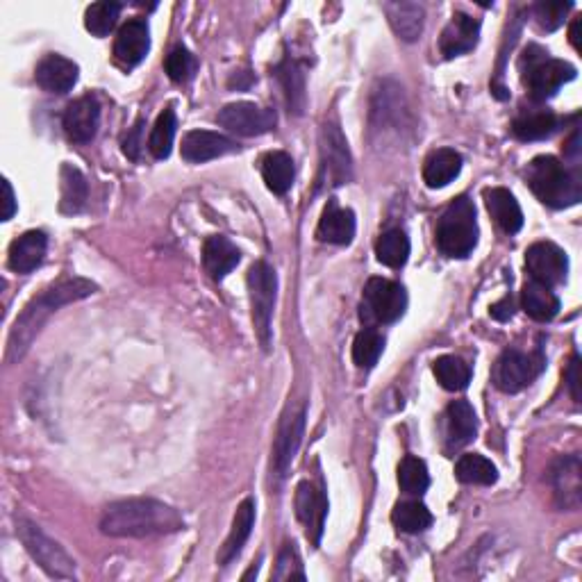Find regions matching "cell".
Instances as JSON below:
<instances>
[{
  "mask_svg": "<svg viewBox=\"0 0 582 582\" xmlns=\"http://www.w3.org/2000/svg\"><path fill=\"white\" fill-rule=\"evenodd\" d=\"M328 514V498L312 482H301L296 487V517L305 526L307 539L317 546L323 535V523Z\"/></svg>",
  "mask_w": 582,
  "mask_h": 582,
  "instance_id": "14",
  "label": "cell"
},
{
  "mask_svg": "<svg viewBox=\"0 0 582 582\" xmlns=\"http://www.w3.org/2000/svg\"><path fill=\"white\" fill-rule=\"evenodd\" d=\"M437 246L448 257H467L478 246L476 207L469 198H457L446 207L437 226Z\"/></svg>",
  "mask_w": 582,
  "mask_h": 582,
  "instance_id": "5",
  "label": "cell"
},
{
  "mask_svg": "<svg viewBox=\"0 0 582 582\" xmlns=\"http://www.w3.org/2000/svg\"><path fill=\"white\" fill-rule=\"evenodd\" d=\"M101 126V105L94 96H80L64 112V132L73 144H89Z\"/></svg>",
  "mask_w": 582,
  "mask_h": 582,
  "instance_id": "15",
  "label": "cell"
},
{
  "mask_svg": "<svg viewBox=\"0 0 582 582\" xmlns=\"http://www.w3.org/2000/svg\"><path fill=\"white\" fill-rule=\"evenodd\" d=\"M119 14H121V5L110 3V0L89 5L85 12V28L96 37L110 35L116 26V21H119Z\"/></svg>",
  "mask_w": 582,
  "mask_h": 582,
  "instance_id": "41",
  "label": "cell"
},
{
  "mask_svg": "<svg viewBox=\"0 0 582 582\" xmlns=\"http://www.w3.org/2000/svg\"><path fill=\"white\" fill-rule=\"evenodd\" d=\"M382 351H385V339H382L378 330L364 328L362 332H357L353 342V362L357 367L360 369L376 367Z\"/></svg>",
  "mask_w": 582,
  "mask_h": 582,
  "instance_id": "39",
  "label": "cell"
},
{
  "mask_svg": "<svg viewBox=\"0 0 582 582\" xmlns=\"http://www.w3.org/2000/svg\"><path fill=\"white\" fill-rule=\"evenodd\" d=\"M432 371H435L439 385L448 389V392H462V389H467L471 382L469 364L464 362L462 357H455V355L439 357Z\"/></svg>",
  "mask_w": 582,
  "mask_h": 582,
  "instance_id": "34",
  "label": "cell"
},
{
  "mask_svg": "<svg viewBox=\"0 0 582 582\" xmlns=\"http://www.w3.org/2000/svg\"><path fill=\"white\" fill-rule=\"evenodd\" d=\"M148 51H151V32H148V23L144 19H132L126 26H121L114 41L116 62L130 69L144 60Z\"/></svg>",
  "mask_w": 582,
  "mask_h": 582,
  "instance_id": "18",
  "label": "cell"
},
{
  "mask_svg": "<svg viewBox=\"0 0 582 582\" xmlns=\"http://www.w3.org/2000/svg\"><path fill=\"white\" fill-rule=\"evenodd\" d=\"M364 307L378 323H394L407 310V294L394 280L371 278L364 287Z\"/></svg>",
  "mask_w": 582,
  "mask_h": 582,
  "instance_id": "9",
  "label": "cell"
},
{
  "mask_svg": "<svg viewBox=\"0 0 582 582\" xmlns=\"http://www.w3.org/2000/svg\"><path fill=\"white\" fill-rule=\"evenodd\" d=\"M3 191H5V198H3V221H10L14 212H16V198H14V189L10 185V180H3Z\"/></svg>",
  "mask_w": 582,
  "mask_h": 582,
  "instance_id": "47",
  "label": "cell"
},
{
  "mask_svg": "<svg viewBox=\"0 0 582 582\" xmlns=\"http://www.w3.org/2000/svg\"><path fill=\"white\" fill-rule=\"evenodd\" d=\"M557 130V116L548 110H523L512 123V132L523 141L551 137Z\"/></svg>",
  "mask_w": 582,
  "mask_h": 582,
  "instance_id": "31",
  "label": "cell"
},
{
  "mask_svg": "<svg viewBox=\"0 0 582 582\" xmlns=\"http://www.w3.org/2000/svg\"><path fill=\"white\" fill-rule=\"evenodd\" d=\"M317 237L326 244L346 246L355 237V214L351 210L339 207L337 201H330L323 210L317 228Z\"/></svg>",
  "mask_w": 582,
  "mask_h": 582,
  "instance_id": "21",
  "label": "cell"
},
{
  "mask_svg": "<svg viewBox=\"0 0 582 582\" xmlns=\"http://www.w3.org/2000/svg\"><path fill=\"white\" fill-rule=\"evenodd\" d=\"M273 580H305L301 557H298L294 544H287L280 551L276 571H273Z\"/></svg>",
  "mask_w": 582,
  "mask_h": 582,
  "instance_id": "42",
  "label": "cell"
},
{
  "mask_svg": "<svg viewBox=\"0 0 582 582\" xmlns=\"http://www.w3.org/2000/svg\"><path fill=\"white\" fill-rule=\"evenodd\" d=\"M480 37V21L473 19L469 14L455 12L453 19L442 32V41H439V48H442V55L453 60L457 55H464L476 48Z\"/></svg>",
  "mask_w": 582,
  "mask_h": 582,
  "instance_id": "19",
  "label": "cell"
},
{
  "mask_svg": "<svg viewBox=\"0 0 582 582\" xmlns=\"http://www.w3.org/2000/svg\"><path fill=\"white\" fill-rule=\"evenodd\" d=\"M166 73H169V78L173 82H185L191 78V73H194V57H191V53L187 51V48H173V51L169 53V57H166Z\"/></svg>",
  "mask_w": 582,
  "mask_h": 582,
  "instance_id": "43",
  "label": "cell"
},
{
  "mask_svg": "<svg viewBox=\"0 0 582 582\" xmlns=\"http://www.w3.org/2000/svg\"><path fill=\"white\" fill-rule=\"evenodd\" d=\"M248 296H251V310H253V323H255V335L260 339L264 351L271 348L273 339V307H276L278 298V276L266 262H255L248 271Z\"/></svg>",
  "mask_w": 582,
  "mask_h": 582,
  "instance_id": "7",
  "label": "cell"
},
{
  "mask_svg": "<svg viewBox=\"0 0 582 582\" xmlns=\"http://www.w3.org/2000/svg\"><path fill=\"white\" fill-rule=\"evenodd\" d=\"M398 485H401L405 494H412V496H419L426 492L430 485L426 462L414 455H407L401 462V467H398Z\"/></svg>",
  "mask_w": 582,
  "mask_h": 582,
  "instance_id": "40",
  "label": "cell"
},
{
  "mask_svg": "<svg viewBox=\"0 0 582 582\" xmlns=\"http://www.w3.org/2000/svg\"><path fill=\"white\" fill-rule=\"evenodd\" d=\"M241 260L239 248L226 237H207L203 244V266L214 280H223Z\"/></svg>",
  "mask_w": 582,
  "mask_h": 582,
  "instance_id": "23",
  "label": "cell"
},
{
  "mask_svg": "<svg viewBox=\"0 0 582 582\" xmlns=\"http://www.w3.org/2000/svg\"><path fill=\"white\" fill-rule=\"evenodd\" d=\"M492 317L496 321H507V319H512V314H514V305H512V298L510 296H505L501 303H496L492 305Z\"/></svg>",
  "mask_w": 582,
  "mask_h": 582,
  "instance_id": "48",
  "label": "cell"
},
{
  "mask_svg": "<svg viewBox=\"0 0 582 582\" xmlns=\"http://www.w3.org/2000/svg\"><path fill=\"white\" fill-rule=\"evenodd\" d=\"M48 248V237L41 230H30L26 235L12 241L10 246V269L16 273H30L44 262Z\"/></svg>",
  "mask_w": 582,
  "mask_h": 582,
  "instance_id": "22",
  "label": "cell"
},
{
  "mask_svg": "<svg viewBox=\"0 0 582 582\" xmlns=\"http://www.w3.org/2000/svg\"><path fill=\"white\" fill-rule=\"evenodd\" d=\"M376 255L380 264L389 266V269H401L410 257V239L403 230H389L378 239Z\"/></svg>",
  "mask_w": 582,
  "mask_h": 582,
  "instance_id": "35",
  "label": "cell"
},
{
  "mask_svg": "<svg viewBox=\"0 0 582 582\" xmlns=\"http://www.w3.org/2000/svg\"><path fill=\"white\" fill-rule=\"evenodd\" d=\"M478 430V419L471 403L453 401L446 410V442L448 448L467 446Z\"/></svg>",
  "mask_w": 582,
  "mask_h": 582,
  "instance_id": "24",
  "label": "cell"
},
{
  "mask_svg": "<svg viewBox=\"0 0 582 582\" xmlns=\"http://www.w3.org/2000/svg\"><path fill=\"white\" fill-rule=\"evenodd\" d=\"M294 160L287 153L273 151L262 160V178L273 194H287L294 185Z\"/></svg>",
  "mask_w": 582,
  "mask_h": 582,
  "instance_id": "30",
  "label": "cell"
},
{
  "mask_svg": "<svg viewBox=\"0 0 582 582\" xmlns=\"http://www.w3.org/2000/svg\"><path fill=\"white\" fill-rule=\"evenodd\" d=\"M139 146H141V123H137V126L132 128L130 135L126 137V141H123V153H126L128 157H132V160H137Z\"/></svg>",
  "mask_w": 582,
  "mask_h": 582,
  "instance_id": "46",
  "label": "cell"
},
{
  "mask_svg": "<svg viewBox=\"0 0 582 582\" xmlns=\"http://www.w3.org/2000/svg\"><path fill=\"white\" fill-rule=\"evenodd\" d=\"M571 3H539L535 5V19L544 30H557L564 23V16L571 12Z\"/></svg>",
  "mask_w": 582,
  "mask_h": 582,
  "instance_id": "44",
  "label": "cell"
},
{
  "mask_svg": "<svg viewBox=\"0 0 582 582\" xmlns=\"http://www.w3.org/2000/svg\"><path fill=\"white\" fill-rule=\"evenodd\" d=\"M96 291V285L85 278H62L53 287L41 291L39 296L23 307V312L16 319L7 342V362H16L26 355L28 348L35 342V337L46 326V321L60 310V307L82 301Z\"/></svg>",
  "mask_w": 582,
  "mask_h": 582,
  "instance_id": "1",
  "label": "cell"
},
{
  "mask_svg": "<svg viewBox=\"0 0 582 582\" xmlns=\"http://www.w3.org/2000/svg\"><path fill=\"white\" fill-rule=\"evenodd\" d=\"M176 130H178L176 112L164 110L160 116H157L151 137H148V151H151L157 160H164V157L171 155Z\"/></svg>",
  "mask_w": 582,
  "mask_h": 582,
  "instance_id": "37",
  "label": "cell"
},
{
  "mask_svg": "<svg viewBox=\"0 0 582 582\" xmlns=\"http://www.w3.org/2000/svg\"><path fill=\"white\" fill-rule=\"evenodd\" d=\"M87 196H89V185H87V178L82 176V171L71 164H64L62 166L60 210L64 214L82 212V207H85V203H87Z\"/></svg>",
  "mask_w": 582,
  "mask_h": 582,
  "instance_id": "32",
  "label": "cell"
},
{
  "mask_svg": "<svg viewBox=\"0 0 582 582\" xmlns=\"http://www.w3.org/2000/svg\"><path fill=\"white\" fill-rule=\"evenodd\" d=\"M237 141H232L230 137L221 135V132L212 130H191L182 137L180 153L191 164H201L216 160V157L235 153L237 151Z\"/></svg>",
  "mask_w": 582,
  "mask_h": 582,
  "instance_id": "16",
  "label": "cell"
},
{
  "mask_svg": "<svg viewBox=\"0 0 582 582\" xmlns=\"http://www.w3.org/2000/svg\"><path fill=\"white\" fill-rule=\"evenodd\" d=\"M580 28H582V21L580 19H576L573 21V26H571V44H573V48H576V51H580Z\"/></svg>",
  "mask_w": 582,
  "mask_h": 582,
  "instance_id": "49",
  "label": "cell"
},
{
  "mask_svg": "<svg viewBox=\"0 0 582 582\" xmlns=\"http://www.w3.org/2000/svg\"><path fill=\"white\" fill-rule=\"evenodd\" d=\"M255 526V501L253 498H246L244 503L237 507L235 512V519H232V528L228 532V539L226 544L221 546V553H219V564H230L235 557L241 553V548L248 542V537H251Z\"/></svg>",
  "mask_w": 582,
  "mask_h": 582,
  "instance_id": "25",
  "label": "cell"
},
{
  "mask_svg": "<svg viewBox=\"0 0 582 582\" xmlns=\"http://www.w3.org/2000/svg\"><path fill=\"white\" fill-rule=\"evenodd\" d=\"M305 419H307L305 405L291 407L285 417H282L276 444H273V471H276L278 478H285L291 462H294L298 446L303 442Z\"/></svg>",
  "mask_w": 582,
  "mask_h": 582,
  "instance_id": "11",
  "label": "cell"
},
{
  "mask_svg": "<svg viewBox=\"0 0 582 582\" xmlns=\"http://www.w3.org/2000/svg\"><path fill=\"white\" fill-rule=\"evenodd\" d=\"M521 307L530 319L535 321H551L560 312V298H557L551 287L542 285L537 280H528L521 289Z\"/></svg>",
  "mask_w": 582,
  "mask_h": 582,
  "instance_id": "26",
  "label": "cell"
},
{
  "mask_svg": "<svg viewBox=\"0 0 582 582\" xmlns=\"http://www.w3.org/2000/svg\"><path fill=\"white\" fill-rule=\"evenodd\" d=\"M485 203H487V210L492 214V219L501 226L505 232H519L523 226V212L517 203V198H514L510 191L503 189V187H494V189H487L485 191Z\"/></svg>",
  "mask_w": 582,
  "mask_h": 582,
  "instance_id": "28",
  "label": "cell"
},
{
  "mask_svg": "<svg viewBox=\"0 0 582 582\" xmlns=\"http://www.w3.org/2000/svg\"><path fill=\"white\" fill-rule=\"evenodd\" d=\"M523 85H526L532 101H548L557 89L576 78V69L564 60L548 57L544 48L530 46L521 57Z\"/></svg>",
  "mask_w": 582,
  "mask_h": 582,
  "instance_id": "4",
  "label": "cell"
},
{
  "mask_svg": "<svg viewBox=\"0 0 582 582\" xmlns=\"http://www.w3.org/2000/svg\"><path fill=\"white\" fill-rule=\"evenodd\" d=\"M278 78L282 82V87H285L289 112L303 114V107H305V76H303L301 66H298L294 60H289V57H287V60L278 66Z\"/></svg>",
  "mask_w": 582,
  "mask_h": 582,
  "instance_id": "36",
  "label": "cell"
},
{
  "mask_svg": "<svg viewBox=\"0 0 582 582\" xmlns=\"http://www.w3.org/2000/svg\"><path fill=\"white\" fill-rule=\"evenodd\" d=\"M321 157H323V171L330 180L332 187L346 185L351 180V151H348L346 137L335 123H328L323 128V141H321Z\"/></svg>",
  "mask_w": 582,
  "mask_h": 582,
  "instance_id": "13",
  "label": "cell"
},
{
  "mask_svg": "<svg viewBox=\"0 0 582 582\" xmlns=\"http://www.w3.org/2000/svg\"><path fill=\"white\" fill-rule=\"evenodd\" d=\"M35 80L41 89L51 94H69L78 82V64L62 55H46L37 64Z\"/></svg>",
  "mask_w": 582,
  "mask_h": 582,
  "instance_id": "20",
  "label": "cell"
},
{
  "mask_svg": "<svg viewBox=\"0 0 582 582\" xmlns=\"http://www.w3.org/2000/svg\"><path fill=\"white\" fill-rule=\"evenodd\" d=\"M219 123L230 132H235V135L260 137L264 132L276 128V112L246 101L230 103L219 112Z\"/></svg>",
  "mask_w": 582,
  "mask_h": 582,
  "instance_id": "10",
  "label": "cell"
},
{
  "mask_svg": "<svg viewBox=\"0 0 582 582\" xmlns=\"http://www.w3.org/2000/svg\"><path fill=\"white\" fill-rule=\"evenodd\" d=\"M185 528V521L173 510L153 498H128L105 507L101 530L110 537H155Z\"/></svg>",
  "mask_w": 582,
  "mask_h": 582,
  "instance_id": "2",
  "label": "cell"
},
{
  "mask_svg": "<svg viewBox=\"0 0 582 582\" xmlns=\"http://www.w3.org/2000/svg\"><path fill=\"white\" fill-rule=\"evenodd\" d=\"M462 171V155L453 148H439L430 153L426 164H423V180L430 189H442L460 176Z\"/></svg>",
  "mask_w": 582,
  "mask_h": 582,
  "instance_id": "27",
  "label": "cell"
},
{
  "mask_svg": "<svg viewBox=\"0 0 582 582\" xmlns=\"http://www.w3.org/2000/svg\"><path fill=\"white\" fill-rule=\"evenodd\" d=\"M392 521L398 530L403 532H421L430 528L432 523V514L430 510L423 503L419 501H405V503H398L392 512Z\"/></svg>",
  "mask_w": 582,
  "mask_h": 582,
  "instance_id": "38",
  "label": "cell"
},
{
  "mask_svg": "<svg viewBox=\"0 0 582 582\" xmlns=\"http://www.w3.org/2000/svg\"><path fill=\"white\" fill-rule=\"evenodd\" d=\"M455 476L464 485H494L498 480V469L492 460L478 453L462 455L455 464Z\"/></svg>",
  "mask_w": 582,
  "mask_h": 582,
  "instance_id": "33",
  "label": "cell"
},
{
  "mask_svg": "<svg viewBox=\"0 0 582 582\" xmlns=\"http://www.w3.org/2000/svg\"><path fill=\"white\" fill-rule=\"evenodd\" d=\"M526 266L532 280L551 287L567 280L569 260L560 246L551 244V241H537L526 251Z\"/></svg>",
  "mask_w": 582,
  "mask_h": 582,
  "instance_id": "12",
  "label": "cell"
},
{
  "mask_svg": "<svg viewBox=\"0 0 582 582\" xmlns=\"http://www.w3.org/2000/svg\"><path fill=\"white\" fill-rule=\"evenodd\" d=\"M544 369L542 355H530L521 351H505L501 360L496 362L494 380L496 387L503 389L507 394H517L526 389L532 380H535Z\"/></svg>",
  "mask_w": 582,
  "mask_h": 582,
  "instance_id": "8",
  "label": "cell"
},
{
  "mask_svg": "<svg viewBox=\"0 0 582 582\" xmlns=\"http://www.w3.org/2000/svg\"><path fill=\"white\" fill-rule=\"evenodd\" d=\"M551 485L555 501L564 510H576L582 501V482H580V460L578 455L560 457L551 469Z\"/></svg>",
  "mask_w": 582,
  "mask_h": 582,
  "instance_id": "17",
  "label": "cell"
},
{
  "mask_svg": "<svg viewBox=\"0 0 582 582\" xmlns=\"http://www.w3.org/2000/svg\"><path fill=\"white\" fill-rule=\"evenodd\" d=\"M526 182L539 201L548 207H569L580 201V178L551 155L535 157L526 169Z\"/></svg>",
  "mask_w": 582,
  "mask_h": 582,
  "instance_id": "3",
  "label": "cell"
},
{
  "mask_svg": "<svg viewBox=\"0 0 582 582\" xmlns=\"http://www.w3.org/2000/svg\"><path fill=\"white\" fill-rule=\"evenodd\" d=\"M389 23L403 41H417L423 32V19L426 12L419 3H389L385 5Z\"/></svg>",
  "mask_w": 582,
  "mask_h": 582,
  "instance_id": "29",
  "label": "cell"
},
{
  "mask_svg": "<svg viewBox=\"0 0 582 582\" xmlns=\"http://www.w3.org/2000/svg\"><path fill=\"white\" fill-rule=\"evenodd\" d=\"M16 535L26 546V551L32 555L41 569H44L51 578L71 580L76 578V562L73 557L64 551V548L46 535L37 523L19 517L16 519Z\"/></svg>",
  "mask_w": 582,
  "mask_h": 582,
  "instance_id": "6",
  "label": "cell"
},
{
  "mask_svg": "<svg viewBox=\"0 0 582 582\" xmlns=\"http://www.w3.org/2000/svg\"><path fill=\"white\" fill-rule=\"evenodd\" d=\"M567 380H569V389H571L573 401L580 403V357H578V355L573 357L571 364H569Z\"/></svg>",
  "mask_w": 582,
  "mask_h": 582,
  "instance_id": "45",
  "label": "cell"
}]
</instances>
